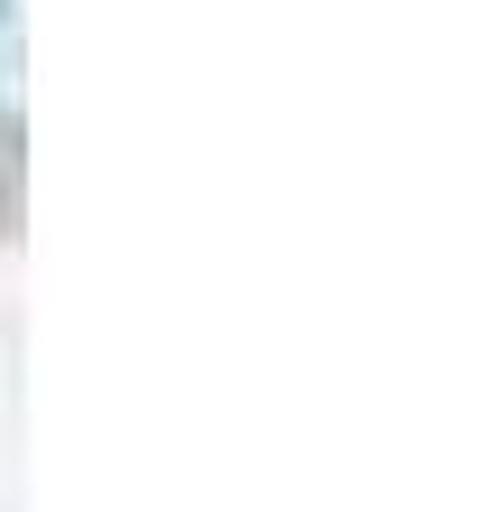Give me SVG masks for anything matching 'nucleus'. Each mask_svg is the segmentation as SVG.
Returning a JSON list of instances; mask_svg holds the SVG:
<instances>
[{"label":"nucleus","mask_w":493,"mask_h":512,"mask_svg":"<svg viewBox=\"0 0 493 512\" xmlns=\"http://www.w3.org/2000/svg\"><path fill=\"white\" fill-rule=\"evenodd\" d=\"M0 38H10V0H0Z\"/></svg>","instance_id":"1"}]
</instances>
